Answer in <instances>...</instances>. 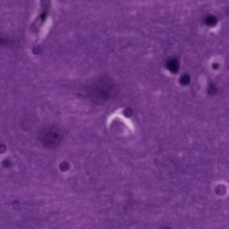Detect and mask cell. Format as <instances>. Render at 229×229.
Listing matches in <instances>:
<instances>
[{
	"label": "cell",
	"mask_w": 229,
	"mask_h": 229,
	"mask_svg": "<svg viewBox=\"0 0 229 229\" xmlns=\"http://www.w3.org/2000/svg\"><path fill=\"white\" fill-rule=\"evenodd\" d=\"M206 23L209 26H214L217 23V19L214 16H209L206 20Z\"/></svg>",
	"instance_id": "3957f363"
},
{
	"label": "cell",
	"mask_w": 229,
	"mask_h": 229,
	"mask_svg": "<svg viewBox=\"0 0 229 229\" xmlns=\"http://www.w3.org/2000/svg\"><path fill=\"white\" fill-rule=\"evenodd\" d=\"M218 66L217 64H214L213 65V68H214V69H215L218 68Z\"/></svg>",
	"instance_id": "8992f818"
},
{
	"label": "cell",
	"mask_w": 229,
	"mask_h": 229,
	"mask_svg": "<svg viewBox=\"0 0 229 229\" xmlns=\"http://www.w3.org/2000/svg\"><path fill=\"white\" fill-rule=\"evenodd\" d=\"M169 229V228H164V229Z\"/></svg>",
	"instance_id": "52a82bcc"
},
{
	"label": "cell",
	"mask_w": 229,
	"mask_h": 229,
	"mask_svg": "<svg viewBox=\"0 0 229 229\" xmlns=\"http://www.w3.org/2000/svg\"><path fill=\"white\" fill-rule=\"evenodd\" d=\"M190 77L188 75H185L180 78V82L184 85H187L190 83Z\"/></svg>",
	"instance_id": "277c9868"
},
{
	"label": "cell",
	"mask_w": 229,
	"mask_h": 229,
	"mask_svg": "<svg viewBox=\"0 0 229 229\" xmlns=\"http://www.w3.org/2000/svg\"><path fill=\"white\" fill-rule=\"evenodd\" d=\"M168 69L172 73L177 72L179 68V63L176 58H173L170 60L167 63Z\"/></svg>",
	"instance_id": "7a4b0ae2"
},
{
	"label": "cell",
	"mask_w": 229,
	"mask_h": 229,
	"mask_svg": "<svg viewBox=\"0 0 229 229\" xmlns=\"http://www.w3.org/2000/svg\"><path fill=\"white\" fill-rule=\"evenodd\" d=\"M217 89L215 85L211 84L209 88V92L211 94H215L216 92Z\"/></svg>",
	"instance_id": "5b68a950"
},
{
	"label": "cell",
	"mask_w": 229,
	"mask_h": 229,
	"mask_svg": "<svg viewBox=\"0 0 229 229\" xmlns=\"http://www.w3.org/2000/svg\"><path fill=\"white\" fill-rule=\"evenodd\" d=\"M62 138V133L56 127L49 126L43 129L40 134L42 145L46 148H53L59 144Z\"/></svg>",
	"instance_id": "6da1fadb"
}]
</instances>
